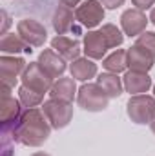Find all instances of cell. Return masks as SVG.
Here are the masks:
<instances>
[{"label": "cell", "instance_id": "6da1fadb", "mask_svg": "<svg viewBox=\"0 0 155 156\" xmlns=\"http://www.w3.org/2000/svg\"><path fill=\"white\" fill-rule=\"evenodd\" d=\"M51 123L46 118L42 109H26L20 118L17 120V123L9 129L11 136L15 142L26 145V147H40L47 142L49 134H51ZM7 133V131H4Z\"/></svg>", "mask_w": 155, "mask_h": 156}, {"label": "cell", "instance_id": "2e32d148", "mask_svg": "<svg viewBox=\"0 0 155 156\" xmlns=\"http://www.w3.org/2000/svg\"><path fill=\"white\" fill-rule=\"evenodd\" d=\"M77 16L73 13L71 7L60 4L57 5V9L53 11V18H51V24H53V29L57 31V35H66L73 29V24H75Z\"/></svg>", "mask_w": 155, "mask_h": 156}, {"label": "cell", "instance_id": "ffe728a7", "mask_svg": "<svg viewBox=\"0 0 155 156\" xmlns=\"http://www.w3.org/2000/svg\"><path fill=\"white\" fill-rule=\"evenodd\" d=\"M97 83L102 87V91L110 96V98H119L124 93V82L122 78H119L115 73H100L97 78Z\"/></svg>", "mask_w": 155, "mask_h": 156}, {"label": "cell", "instance_id": "9c48e42d", "mask_svg": "<svg viewBox=\"0 0 155 156\" xmlns=\"http://www.w3.org/2000/svg\"><path fill=\"white\" fill-rule=\"evenodd\" d=\"M150 18L146 16L144 11L141 9H126L122 15H120V27H122V33L126 37H139L146 31V26H148Z\"/></svg>", "mask_w": 155, "mask_h": 156}, {"label": "cell", "instance_id": "5b68a950", "mask_svg": "<svg viewBox=\"0 0 155 156\" xmlns=\"http://www.w3.org/2000/svg\"><path fill=\"white\" fill-rule=\"evenodd\" d=\"M20 82L24 87L31 89V91H37V93H47L51 91L53 83H55V78H51L42 67H40L39 62H29L20 76Z\"/></svg>", "mask_w": 155, "mask_h": 156}, {"label": "cell", "instance_id": "9a60e30c", "mask_svg": "<svg viewBox=\"0 0 155 156\" xmlns=\"http://www.w3.org/2000/svg\"><path fill=\"white\" fill-rule=\"evenodd\" d=\"M153 62L155 58L148 53L144 51L142 47L139 45H131L128 49V67L131 71H141V73H148L152 67H153Z\"/></svg>", "mask_w": 155, "mask_h": 156}, {"label": "cell", "instance_id": "ba28073f", "mask_svg": "<svg viewBox=\"0 0 155 156\" xmlns=\"http://www.w3.org/2000/svg\"><path fill=\"white\" fill-rule=\"evenodd\" d=\"M104 13H106V7L99 0H86L75 9L77 20L88 29L100 26L104 20Z\"/></svg>", "mask_w": 155, "mask_h": 156}, {"label": "cell", "instance_id": "484cf974", "mask_svg": "<svg viewBox=\"0 0 155 156\" xmlns=\"http://www.w3.org/2000/svg\"><path fill=\"white\" fill-rule=\"evenodd\" d=\"M106 9H117V7H120L126 0H99Z\"/></svg>", "mask_w": 155, "mask_h": 156}, {"label": "cell", "instance_id": "7402d4cb", "mask_svg": "<svg viewBox=\"0 0 155 156\" xmlns=\"http://www.w3.org/2000/svg\"><path fill=\"white\" fill-rule=\"evenodd\" d=\"M99 31H100L102 37L106 38L110 49H115V47H120V45H122V42H124V35H122V31L117 27L115 24H104Z\"/></svg>", "mask_w": 155, "mask_h": 156}, {"label": "cell", "instance_id": "8fae6325", "mask_svg": "<svg viewBox=\"0 0 155 156\" xmlns=\"http://www.w3.org/2000/svg\"><path fill=\"white\" fill-rule=\"evenodd\" d=\"M20 100L13 98L11 94H2V100H0V123H2V129L4 131H9L17 120L22 115V107H20Z\"/></svg>", "mask_w": 155, "mask_h": 156}, {"label": "cell", "instance_id": "8992f818", "mask_svg": "<svg viewBox=\"0 0 155 156\" xmlns=\"http://www.w3.org/2000/svg\"><path fill=\"white\" fill-rule=\"evenodd\" d=\"M26 66H28V62L22 56L2 55L0 56V82H2V87L13 89L18 76H22Z\"/></svg>", "mask_w": 155, "mask_h": 156}, {"label": "cell", "instance_id": "4fadbf2b", "mask_svg": "<svg viewBox=\"0 0 155 156\" xmlns=\"http://www.w3.org/2000/svg\"><path fill=\"white\" fill-rule=\"evenodd\" d=\"M122 82H124V91L130 93V96H133V94H146L150 91V87H153L152 76L148 73L131 71V69L122 76Z\"/></svg>", "mask_w": 155, "mask_h": 156}, {"label": "cell", "instance_id": "cb8c5ba5", "mask_svg": "<svg viewBox=\"0 0 155 156\" xmlns=\"http://www.w3.org/2000/svg\"><path fill=\"white\" fill-rule=\"evenodd\" d=\"M135 45L142 47L155 58V31H144L142 35H139L135 40Z\"/></svg>", "mask_w": 155, "mask_h": 156}, {"label": "cell", "instance_id": "f546056e", "mask_svg": "<svg viewBox=\"0 0 155 156\" xmlns=\"http://www.w3.org/2000/svg\"><path fill=\"white\" fill-rule=\"evenodd\" d=\"M31 156H51V154H47V153H44V151H37V153H33Z\"/></svg>", "mask_w": 155, "mask_h": 156}, {"label": "cell", "instance_id": "52a82bcc", "mask_svg": "<svg viewBox=\"0 0 155 156\" xmlns=\"http://www.w3.org/2000/svg\"><path fill=\"white\" fill-rule=\"evenodd\" d=\"M17 33L31 47H42L47 40V29L35 18H22L17 24Z\"/></svg>", "mask_w": 155, "mask_h": 156}, {"label": "cell", "instance_id": "83f0119b", "mask_svg": "<svg viewBox=\"0 0 155 156\" xmlns=\"http://www.w3.org/2000/svg\"><path fill=\"white\" fill-rule=\"evenodd\" d=\"M60 4H64V5H68V7H73V5H80L82 0H60Z\"/></svg>", "mask_w": 155, "mask_h": 156}, {"label": "cell", "instance_id": "ac0fdd59", "mask_svg": "<svg viewBox=\"0 0 155 156\" xmlns=\"http://www.w3.org/2000/svg\"><path fill=\"white\" fill-rule=\"evenodd\" d=\"M70 73L78 82H89L93 76H97V64L88 56H80L70 64Z\"/></svg>", "mask_w": 155, "mask_h": 156}, {"label": "cell", "instance_id": "4dcf8cb0", "mask_svg": "<svg viewBox=\"0 0 155 156\" xmlns=\"http://www.w3.org/2000/svg\"><path fill=\"white\" fill-rule=\"evenodd\" d=\"M150 129H152V133L155 134V118L152 120V122H150Z\"/></svg>", "mask_w": 155, "mask_h": 156}, {"label": "cell", "instance_id": "f1b7e54d", "mask_svg": "<svg viewBox=\"0 0 155 156\" xmlns=\"http://www.w3.org/2000/svg\"><path fill=\"white\" fill-rule=\"evenodd\" d=\"M150 22H152V24L155 26V7L152 9V13H150Z\"/></svg>", "mask_w": 155, "mask_h": 156}, {"label": "cell", "instance_id": "44dd1931", "mask_svg": "<svg viewBox=\"0 0 155 156\" xmlns=\"http://www.w3.org/2000/svg\"><path fill=\"white\" fill-rule=\"evenodd\" d=\"M102 67L108 73H115V75L126 71V67H128V51H124V49L113 51L112 55H108L102 60Z\"/></svg>", "mask_w": 155, "mask_h": 156}, {"label": "cell", "instance_id": "d6986e66", "mask_svg": "<svg viewBox=\"0 0 155 156\" xmlns=\"http://www.w3.org/2000/svg\"><path fill=\"white\" fill-rule=\"evenodd\" d=\"M0 51L4 55H18V53H31V45L28 42L20 38V35L17 33H6L0 38Z\"/></svg>", "mask_w": 155, "mask_h": 156}, {"label": "cell", "instance_id": "e0dca14e", "mask_svg": "<svg viewBox=\"0 0 155 156\" xmlns=\"http://www.w3.org/2000/svg\"><path fill=\"white\" fill-rule=\"evenodd\" d=\"M77 83H75V78L73 76H60L55 80L51 91H49V96L51 98H57V100H64V102H73V98H77Z\"/></svg>", "mask_w": 155, "mask_h": 156}, {"label": "cell", "instance_id": "d4e9b609", "mask_svg": "<svg viewBox=\"0 0 155 156\" xmlns=\"http://www.w3.org/2000/svg\"><path fill=\"white\" fill-rule=\"evenodd\" d=\"M133 7L135 9H141V11H146V9H153L155 0H131Z\"/></svg>", "mask_w": 155, "mask_h": 156}, {"label": "cell", "instance_id": "7a4b0ae2", "mask_svg": "<svg viewBox=\"0 0 155 156\" xmlns=\"http://www.w3.org/2000/svg\"><path fill=\"white\" fill-rule=\"evenodd\" d=\"M77 104L88 113H100L108 107L110 96L102 91V87L95 82H84L78 87L77 93Z\"/></svg>", "mask_w": 155, "mask_h": 156}, {"label": "cell", "instance_id": "603a6c76", "mask_svg": "<svg viewBox=\"0 0 155 156\" xmlns=\"http://www.w3.org/2000/svg\"><path fill=\"white\" fill-rule=\"evenodd\" d=\"M18 100H20V104L26 109H33V107H37V105H40L44 102V93L31 91V89H28V87L22 85L18 89Z\"/></svg>", "mask_w": 155, "mask_h": 156}, {"label": "cell", "instance_id": "1f68e13d", "mask_svg": "<svg viewBox=\"0 0 155 156\" xmlns=\"http://www.w3.org/2000/svg\"><path fill=\"white\" fill-rule=\"evenodd\" d=\"M153 96H155V83H153Z\"/></svg>", "mask_w": 155, "mask_h": 156}, {"label": "cell", "instance_id": "7c38bea8", "mask_svg": "<svg viewBox=\"0 0 155 156\" xmlns=\"http://www.w3.org/2000/svg\"><path fill=\"white\" fill-rule=\"evenodd\" d=\"M37 62H39L40 67H42L51 78H60L66 73V69H68L66 60H64L55 49H44L39 55V60H37Z\"/></svg>", "mask_w": 155, "mask_h": 156}, {"label": "cell", "instance_id": "30bf717a", "mask_svg": "<svg viewBox=\"0 0 155 156\" xmlns=\"http://www.w3.org/2000/svg\"><path fill=\"white\" fill-rule=\"evenodd\" d=\"M82 51L88 58L91 60H104L106 58V51L110 49L108 47V42L102 37L100 31H88L84 35V40H82Z\"/></svg>", "mask_w": 155, "mask_h": 156}, {"label": "cell", "instance_id": "277c9868", "mask_svg": "<svg viewBox=\"0 0 155 156\" xmlns=\"http://www.w3.org/2000/svg\"><path fill=\"white\" fill-rule=\"evenodd\" d=\"M42 111H44L46 118L49 120L53 129H64L73 120V105H71V102L49 98V100L44 102Z\"/></svg>", "mask_w": 155, "mask_h": 156}, {"label": "cell", "instance_id": "5bb4252c", "mask_svg": "<svg viewBox=\"0 0 155 156\" xmlns=\"http://www.w3.org/2000/svg\"><path fill=\"white\" fill-rule=\"evenodd\" d=\"M51 49H55L66 62H73L80 58V42L75 38H70V37H64V35H57L55 38H51Z\"/></svg>", "mask_w": 155, "mask_h": 156}, {"label": "cell", "instance_id": "4316f807", "mask_svg": "<svg viewBox=\"0 0 155 156\" xmlns=\"http://www.w3.org/2000/svg\"><path fill=\"white\" fill-rule=\"evenodd\" d=\"M9 24H11V18H9V15H7V11H6V9H2V27H0V33H2V35H6V33H7Z\"/></svg>", "mask_w": 155, "mask_h": 156}, {"label": "cell", "instance_id": "3957f363", "mask_svg": "<svg viewBox=\"0 0 155 156\" xmlns=\"http://www.w3.org/2000/svg\"><path fill=\"white\" fill-rule=\"evenodd\" d=\"M126 115L133 123L146 125L155 118V96L133 94L126 104Z\"/></svg>", "mask_w": 155, "mask_h": 156}]
</instances>
